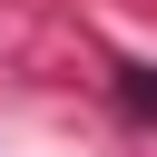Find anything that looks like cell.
Here are the masks:
<instances>
[{
  "label": "cell",
  "mask_w": 157,
  "mask_h": 157,
  "mask_svg": "<svg viewBox=\"0 0 157 157\" xmlns=\"http://www.w3.org/2000/svg\"><path fill=\"white\" fill-rule=\"evenodd\" d=\"M128 108H157V69H128Z\"/></svg>",
  "instance_id": "obj_1"
}]
</instances>
